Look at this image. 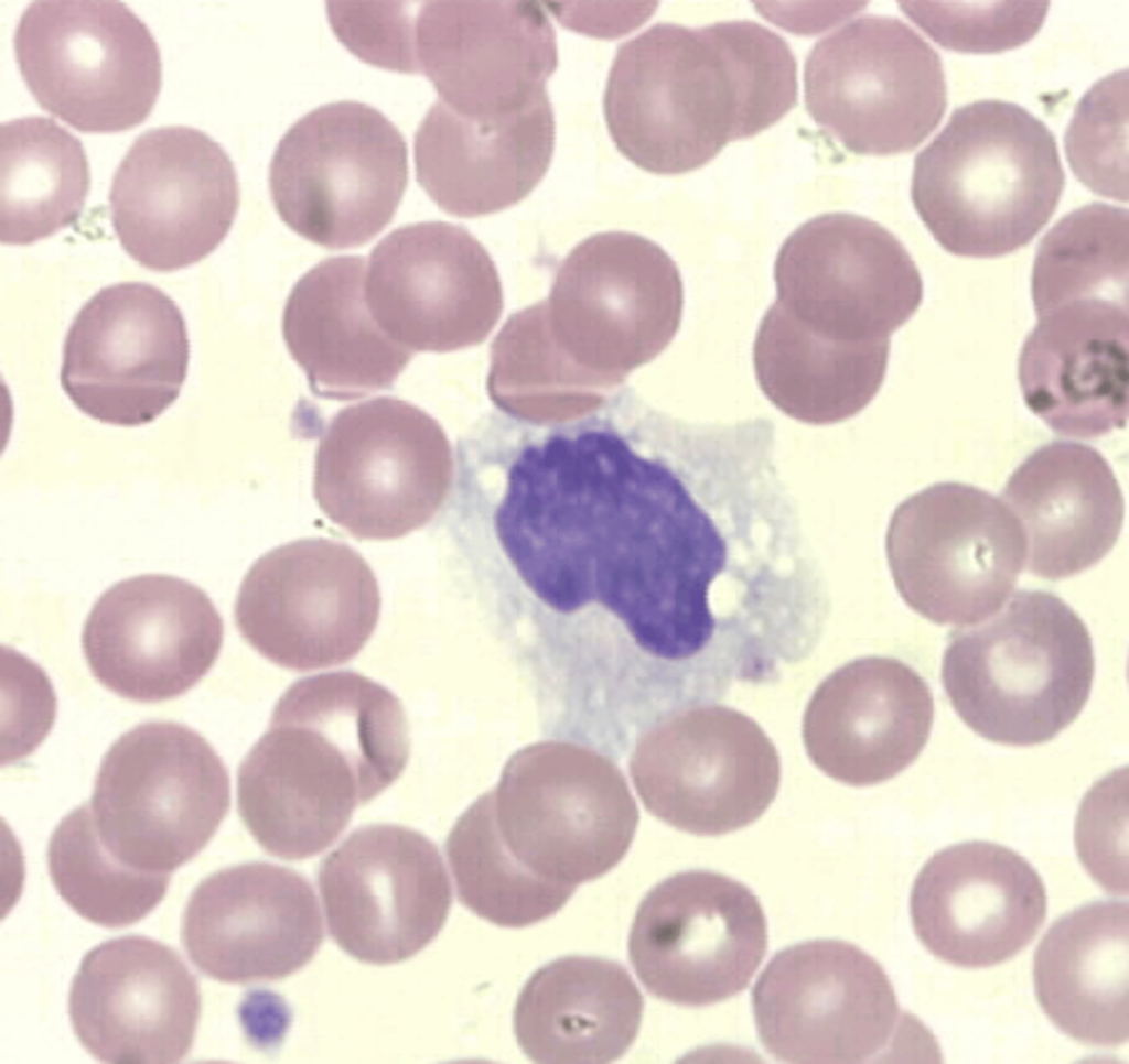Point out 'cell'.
I'll return each instance as SVG.
<instances>
[{"label": "cell", "instance_id": "cell-2", "mask_svg": "<svg viewBox=\"0 0 1129 1064\" xmlns=\"http://www.w3.org/2000/svg\"><path fill=\"white\" fill-rule=\"evenodd\" d=\"M797 99V66L782 36L752 21L691 29L657 23L624 42L604 93L617 150L650 173L711 161L729 142L784 117Z\"/></svg>", "mask_w": 1129, "mask_h": 1064}, {"label": "cell", "instance_id": "cell-29", "mask_svg": "<svg viewBox=\"0 0 1129 1064\" xmlns=\"http://www.w3.org/2000/svg\"><path fill=\"white\" fill-rule=\"evenodd\" d=\"M1019 357L1028 408L1056 434L1107 435L1128 416V303L1064 302L1036 315Z\"/></svg>", "mask_w": 1129, "mask_h": 1064}, {"label": "cell", "instance_id": "cell-16", "mask_svg": "<svg viewBox=\"0 0 1129 1064\" xmlns=\"http://www.w3.org/2000/svg\"><path fill=\"white\" fill-rule=\"evenodd\" d=\"M761 1043L786 1063L875 1058L900 1034L902 1016L881 965L859 947L815 940L786 947L752 990Z\"/></svg>", "mask_w": 1129, "mask_h": 1064}, {"label": "cell", "instance_id": "cell-31", "mask_svg": "<svg viewBox=\"0 0 1129 1064\" xmlns=\"http://www.w3.org/2000/svg\"><path fill=\"white\" fill-rule=\"evenodd\" d=\"M1001 497L1022 528L1028 572L1042 578L1057 580L1095 565L1122 528L1125 502L1112 468L1080 443L1054 441L1034 450Z\"/></svg>", "mask_w": 1129, "mask_h": 1064}, {"label": "cell", "instance_id": "cell-17", "mask_svg": "<svg viewBox=\"0 0 1129 1064\" xmlns=\"http://www.w3.org/2000/svg\"><path fill=\"white\" fill-rule=\"evenodd\" d=\"M767 923L743 883L709 870L676 873L637 908L630 960L647 991L701 1007L748 987L767 951Z\"/></svg>", "mask_w": 1129, "mask_h": 1064}, {"label": "cell", "instance_id": "cell-15", "mask_svg": "<svg viewBox=\"0 0 1129 1064\" xmlns=\"http://www.w3.org/2000/svg\"><path fill=\"white\" fill-rule=\"evenodd\" d=\"M631 774L647 811L698 836L743 828L778 792L781 761L765 731L732 707L679 710L637 743Z\"/></svg>", "mask_w": 1129, "mask_h": 1064}, {"label": "cell", "instance_id": "cell-36", "mask_svg": "<svg viewBox=\"0 0 1129 1064\" xmlns=\"http://www.w3.org/2000/svg\"><path fill=\"white\" fill-rule=\"evenodd\" d=\"M90 176L84 146L55 120L30 116L0 126V241L26 246L73 225Z\"/></svg>", "mask_w": 1129, "mask_h": 1064}, {"label": "cell", "instance_id": "cell-18", "mask_svg": "<svg viewBox=\"0 0 1129 1064\" xmlns=\"http://www.w3.org/2000/svg\"><path fill=\"white\" fill-rule=\"evenodd\" d=\"M239 206L234 164L205 132L169 126L140 134L110 186V218L125 251L142 267L171 272L212 253Z\"/></svg>", "mask_w": 1129, "mask_h": 1064}, {"label": "cell", "instance_id": "cell-24", "mask_svg": "<svg viewBox=\"0 0 1129 1064\" xmlns=\"http://www.w3.org/2000/svg\"><path fill=\"white\" fill-rule=\"evenodd\" d=\"M417 74L470 118L518 110L546 91L556 34L535 1H429L413 22Z\"/></svg>", "mask_w": 1129, "mask_h": 1064}, {"label": "cell", "instance_id": "cell-1", "mask_svg": "<svg viewBox=\"0 0 1129 1064\" xmlns=\"http://www.w3.org/2000/svg\"><path fill=\"white\" fill-rule=\"evenodd\" d=\"M609 431L527 445L494 533L522 590L557 615L600 608L648 655L693 673L729 573L727 538L690 455Z\"/></svg>", "mask_w": 1129, "mask_h": 1064}, {"label": "cell", "instance_id": "cell-11", "mask_svg": "<svg viewBox=\"0 0 1129 1064\" xmlns=\"http://www.w3.org/2000/svg\"><path fill=\"white\" fill-rule=\"evenodd\" d=\"M885 554L904 602L937 625L972 626L1017 585L1026 556L1022 528L994 495L937 482L893 511Z\"/></svg>", "mask_w": 1129, "mask_h": 1064}, {"label": "cell", "instance_id": "cell-28", "mask_svg": "<svg viewBox=\"0 0 1129 1064\" xmlns=\"http://www.w3.org/2000/svg\"><path fill=\"white\" fill-rule=\"evenodd\" d=\"M934 721L927 682L906 663L864 656L840 666L815 690L803 716L810 761L852 786L892 779L925 747Z\"/></svg>", "mask_w": 1129, "mask_h": 1064}, {"label": "cell", "instance_id": "cell-33", "mask_svg": "<svg viewBox=\"0 0 1129 1064\" xmlns=\"http://www.w3.org/2000/svg\"><path fill=\"white\" fill-rule=\"evenodd\" d=\"M1035 995L1066 1035L1117 1046L1129 1036V908L1099 901L1055 921L1034 954Z\"/></svg>", "mask_w": 1129, "mask_h": 1064}, {"label": "cell", "instance_id": "cell-35", "mask_svg": "<svg viewBox=\"0 0 1129 1064\" xmlns=\"http://www.w3.org/2000/svg\"><path fill=\"white\" fill-rule=\"evenodd\" d=\"M890 338L839 340L821 335L775 301L753 344L755 378L779 411L811 425L862 411L885 377Z\"/></svg>", "mask_w": 1129, "mask_h": 1064}, {"label": "cell", "instance_id": "cell-21", "mask_svg": "<svg viewBox=\"0 0 1129 1064\" xmlns=\"http://www.w3.org/2000/svg\"><path fill=\"white\" fill-rule=\"evenodd\" d=\"M319 888L333 940L375 965L399 963L424 948L452 903L438 847L394 824L355 829L322 861Z\"/></svg>", "mask_w": 1129, "mask_h": 1064}, {"label": "cell", "instance_id": "cell-3", "mask_svg": "<svg viewBox=\"0 0 1129 1064\" xmlns=\"http://www.w3.org/2000/svg\"><path fill=\"white\" fill-rule=\"evenodd\" d=\"M408 758L406 714L387 687L352 671L303 677L281 695L239 766V816L270 855L315 856Z\"/></svg>", "mask_w": 1129, "mask_h": 1064}, {"label": "cell", "instance_id": "cell-44", "mask_svg": "<svg viewBox=\"0 0 1129 1064\" xmlns=\"http://www.w3.org/2000/svg\"><path fill=\"white\" fill-rule=\"evenodd\" d=\"M415 2L329 1L330 24L355 56L380 68L417 74Z\"/></svg>", "mask_w": 1129, "mask_h": 1064}, {"label": "cell", "instance_id": "cell-43", "mask_svg": "<svg viewBox=\"0 0 1129 1064\" xmlns=\"http://www.w3.org/2000/svg\"><path fill=\"white\" fill-rule=\"evenodd\" d=\"M1123 771L1109 773L1090 789L1075 823V845L1080 862L1100 887L1116 895L1128 894L1127 783L1121 786L1127 773L1121 778Z\"/></svg>", "mask_w": 1129, "mask_h": 1064}, {"label": "cell", "instance_id": "cell-23", "mask_svg": "<svg viewBox=\"0 0 1129 1064\" xmlns=\"http://www.w3.org/2000/svg\"><path fill=\"white\" fill-rule=\"evenodd\" d=\"M223 637V619L200 587L143 574L101 594L85 621L82 647L101 685L154 703L193 687L217 660Z\"/></svg>", "mask_w": 1129, "mask_h": 1064}, {"label": "cell", "instance_id": "cell-26", "mask_svg": "<svg viewBox=\"0 0 1129 1064\" xmlns=\"http://www.w3.org/2000/svg\"><path fill=\"white\" fill-rule=\"evenodd\" d=\"M181 940L204 975L227 984L284 978L323 941L315 893L297 871L268 862L228 867L192 892Z\"/></svg>", "mask_w": 1129, "mask_h": 1064}, {"label": "cell", "instance_id": "cell-20", "mask_svg": "<svg viewBox=\"0 0 1129 1064\" xmlns=\"http://www.w3.org/2000/svg\"><path fill=\"white\" fill-rule=\"evenodd\" d=\"M774 280L783 307L839 340L890 338L923 298L917 267L880 224L849 213L814 217L781 246Z\"/></svg>", "mask_w": 1129, "mask_h": 1064}, {"label": "cell", "instance_id": "cell-12", "mask_svg": "<svg viewBox=\"0 0 1129 1064\" xmlns=\"http://www.w3.org/2000/svg\"><path fill=\"white\" fill-rule=\"evenodd\" d=\"M813 120L856 154L917 148L947 107L937 52L899 19L863 15L820 39L804 68Z\"/></svg>", "mask_w": 1129, "mask_h": 1064}, {"label": "cell", "instance_id": "cell-10", "mask_svg": "<svg viewBox=\"0 0 1129 1064\" xmlns=\"http://www.w3.org/2000/svg\"><path fill=\"white\" fill-rule=\"evenodd\" d=\"M451 476V447L440 424L417 405L383 395L343 408L325 425L313 493L352 536L394 540L434 517Z\"/></svg>", "mask_w": 1129, "mask_h": 1064}, {"label": "cell", "instance_id": "cell-4", "mask_svg": "<svg viewBox=\"0 0 1129 1064\" xmlns=\"http://www.w3.org/2000/svg\"><path fill=\"white\" fill-rule=\"evenodd\" d=\"M1064 185L1049 128L1017 104L983 99L957 108L916 155L911 196L946 251L996 258L1037 235Z\"/></svg>", "mask_w": 1129, "mask_h": 1064}, {"label": "cell", "instance_id": "cell-39", "mask_svg": "<svg viewBox=\"0 0 1129 1064\" xmlns=\"http://www.w3.org/2000/svg\"><path fill=\"white\" fill-rule=\"evenodd\" d=\"M1129 213L1103 203L1061 218L1039 243L1031 291L1035 314L1079 298L1128 303Z\"/></svg>", "mask_w": 1129, "mask_h": 1064}, {"label": "cell", "instance_id": "cell-42", "mask_svg": "<svg viewBox=\"0 0 1129 1064\" xmlns=\"http://www.w3.org/2000/svg\"><path fill=\"white\" fill-rule=\"evenodd\" d=\"M902 11L938 45L961 53L991 54L1030 41L1041 29L1049 1H901Z\"/></svg>", "mask_w": 1129, "mask_h": 1064}, {"label": "cell", "instance_id": "cell-41", "mask_svg": "<svg viewBox=\"0 0 1129 1064\" xmlns=\"http://www.w3.org/2000/svg\"><path fill=\"white\" fill-rule=\"evenodd\" d=\"M1128 70L1097 82L1078 101L1066 129V158L1097 195L1128 200Z\"/></svg>", "mask_w": 1129, "mask_h": 1064}, {"label": "cell", "instance_id": "cell-27", "mask_svg": "<svg viewBox=\"0 0 1129 1064\" xmlns=\"http://www.w3.org/2000/svg\"><path fill=\"white\" fill-rule=\"evenodd\" d=\"M1047 898L1033 866L1012 849L966 842L934 854L913 883L910 910L921 943L964 968L1020 953L1044 923Z\"/></svg>", "mask_w": 1129, "mask_h": 1064}, {"label": "cell", "instance_id": "cell-9", "mask_svg": "<svg viewBox=\"0 0 1129 1064\" xmlns=\"http://www.w3.org/2000/svg\"><path fill=\"white\" fill-rule=\"evenodd\" d=\"M408 182L407 145L377 109L321 106L281 138L269 188L281 220L331 250L361 247L393 219Z\"/></svg>", "mask_w": 1129, "mask_h": 1064}, {"label": "cell", "instance_id": "cell-25", "mask_svg": "<svg viewBox=\"0 0 1129 1064\" xmlns=\"http://www.w3.org/2000/svg\"><path fill=\"white\" fill-rule=\"evenodd\" d=\"M68 1013L80 1044L104 1063H178L192 1049L201 994L174 949L127 935L85 955L72 982Z\"/></svg>", "mask_w": 1129, "mask_h": 1064}, {"label": "cell", "instance_id": "cell-5", "mask_svg": "<svg viewBox=\"0 0 1129 1064\" xmlns=\"http://www.w3.org/2000/svg\"><path fill=\"white\" fill-rule=\"evenodd\" d=\"M1089 631L1062 598L1019 590L986 620L950 637L942 683L960 719L1001 745L1044 743L1069 726L1090 694Z\"/></svg>", "mask_w": 1129, "mask_h": 1064}, {"label": "cell", "instance_id": "cell-40", "mask_svg": "<svg viewBox=\"0 0 1129 1064\" xmlns=\"http://www.w3.org/2000/svg\"><path fill=\"white\" fill-rule=\"evenodd\" d=\"M47 866L62 899L80 916L118 929L146 918L164 898L170 875L132 869L100 842L89 804L67 814L47 848Z\"/></svg>", "mask_w": 1129, "mask_h": 1064}, {"label": "cell", "instance_id": "cell-22", "mask_svg": "<svg viewBox=\"0 0 1129 1064\" xmlns=\"http://www.w3.org/2000/svg\"><path fill=\"white\" fill-rule=\"evenodd\" d=\"M365 294L380 328L413 352L481 344L503 307L485 248L444 221L406 225L384 237L369 254Z\"/></svg>", "mask_w": 1129, "mask_h": 1064}, {"label": "cell", "instance_id": "cell-19", "mask_svg": "<svg viewBox=\"0 0 1129 1064\" xmlns=\"http://www.w3.org/2000/svg\"><path fill=\"white\" fill-rule=\"evenodd\" d=\"M189 360L186 325L174 301L151 284L123 282L101 289L75 316L61 384L86 415L138 426L178 399Z\"/></svg>", "mask_w": 1129, "mask_h": 1064}, {"label": "cell", "instance_id": "cell-7", "mask_svg": "<svg viewBox=\"0 0 1129 1064\" xmlns=\"http://www.w3.org/2000/svg\"><path fill=\"white\" fill-rule=\"evenodd\" d=\"M491 795L506 849L537 877L562 886L577 887L614 868L639 818L620 769L568 742L516 752Z\"/></svg>", "mask_w": 1129, "mask_h": 1064}, {"label": "cell", "instance_id": "cell-37", "mask_svg": "<svg viewBox=\"0 0 1129 1064\" xmlns=\"http://www.w3.org/2000/svg\"><path fill=\"white\" fill-rule=\"evenodd\" d=\"M620 384L573 360L550 328L546 301L515 313L491 348L487 391L504 411L563 421L599 406Z\"/></svg>", "mask_w": 1129, "mask_h": 1064}, {"label": "cell", "instance_id": "cell-8", "mask_svg": "<svg viewBox=\"0 0 1129 1064\" xmlns=\"http://www.w3.org/2000/svg\"><path fill=\"white\" fill-rule=\"evenodd\" d=\"M13 46L37 104L80 132L137 127L161 89L158 43L120 1H33L18 22Z\"/></svg>", "mask_w": 1129, "mask_h": 1064}, {"label": "cell", "instance_id": "cell-30", "mask_svg": "<svg viewBox=\"0 0 1129 1064\" xmlns=\"http://www.w3.org/2000/svg\"><path fill=\"white\" fill-rule=\"evenodd\" d=\"M555 119L545 93L490 118L463 116L438 99L415 134L417 181L443 211L474 218L524 199L545 176Z\"/></svg>", "mask_w": 1129, "mask_h": 1064}, {"label": "cell", "instance_id": "cell-32", "mask_svg": "<svg viewBox=\"0 0 1129 1064\" xmlns=\"http://www.w3.org/2000/svg\"><path fill=\"white\" fill-rule=\"evenodd\" d=\"M365 278L363 256L326 258L286 302L282 336L318 398L351 401L390 389L415 354L375 321Z\"/></svg>", "mask_w": 1129, "mask_h": 1064}, {"label": "cell", "instance_id": "cell-6", "mask_svg": "<svg viewBox=\"0 0 1129 1064\" xmlns=\"http://www.w3.org/2000/svg\"><path fill=\"white\" fill-rule=\"evenodd\" d=\"M229 804L228 772L208 741L184 725L150 721L106 752L89 806L120 862L170 875L203 850Z\"/></svg>", "mask_w": 1129, "mask_h": 1064}, {"label": "cell", "instance_id": "cell-14", "mask_svg": "<svg viewBox=\"0 0 1129 1064\" xmlns=\"http://www.w3.org/2000/svg\"><path fill=\"white\" fill-rule=\"evenodd\" d=\"M379 611L377 579L364 557L343 542L309 538L277 546L251 565L234 617L258 653L305 672L353 659Z\"/></svg>", "mask_w": 1129, "mask_h": 1064}, {"label": "cell", "instance_id": "cell-34", "mask_svg": "<svg viewBox=\"0 0 1129 1064\" xmlns=\"http://www.w3.org/2000/svg\"><path fill=\"white\" fill-rule=\"evenodd\" d=\"M643 1008L642 994L621 964L566 956L528 979L515 1006L514 1030L534 1062L610 1063L634 1042Z\"/></svg>", "mask_w": 1129, "mask_h": 1064}, {"label": "cell", "instance_id": "cell-38", "mask_svg": "<svg viewBox=\"0 0 1129 1064\" xmlns=\"http://www.w3.org/2000/svg\"><path fill=\"white\" fill-rule=\"evenodd\" d=\"M445 853L461 903L499 926L523 927L547 919L577 888L537 877L506 849L494 822L491 791L459 817Z\"/></svg>", "mask_w": 1129, "mask_h": 1064}, {"label": "cell", "instance_id": "cell-13", "mask_svg": "<svg viewBox=\"0 0 1129 1064\" xmlns=\"http://www.w3.org/2000/svg\"><path fill=\"white\" fill-rule=\"evenodd\" d=\"M546 304L552 334L570 357L621 384L676 335L682 282L676 263L654 241L605 231L571 250Z\"/></svg>", "mask_w": 1129, "mask_h": 1064}]
</instances>
